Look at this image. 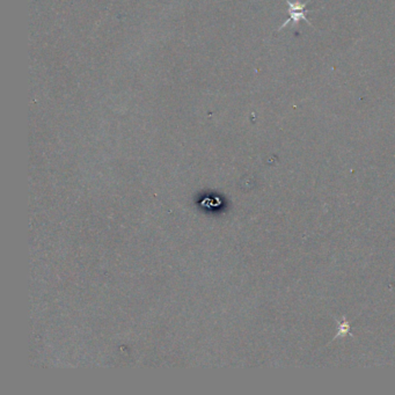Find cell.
<instances>
[{
  "instance_id": "cell-1",
  "label": "cell",
  "mask_w": 395,
  "mask_h": 395,
  "mask_svg": "<svg viewBox=\"0 0 395 395\" xmlns=\"http://www.w3.org/2000/svg\"><path fill=\"white\" fill-rule=\"evenodd\" d=\"M287 6H288V14H290V18L287 19L285 22H283L282 26L279 27V30H282L283 28H285L288 24H292V26H297L300 21L304 20L305 22H307L310 26L313 25L311 24L310 20H307L306 18V6L309 5L310 2H305V3H302L300 0H285Z\"/></svg>"
},
{
  "instance_id": "cell-2",
  "label": "cell",
  "mask_w": 395,
  "mask_h": 395,
  "mask_svg": "<svg viewBox=\"0 0 395 395\" xmlns=\"http://www.w3.org/2000/svg\"><path fill=\"white\" fill-rule=\"evenodd\" d=\"M349 329H350V326H349L348 321H345V322H343V324H341L340 325V332L337 333V335L335 337H334V340H335L337 336L347 335V334H349Z\"/></svg>"
}]
</instances>
